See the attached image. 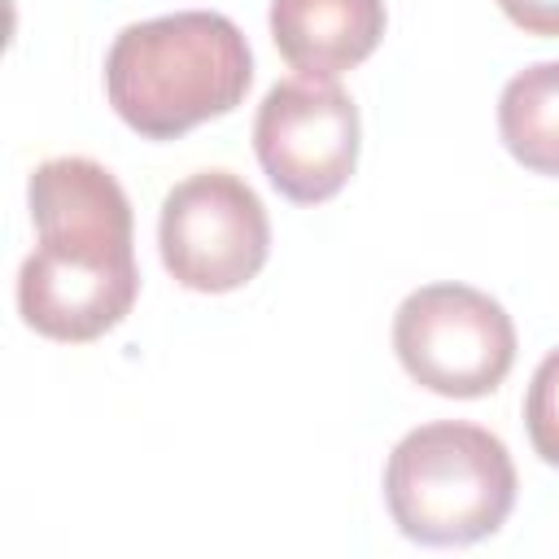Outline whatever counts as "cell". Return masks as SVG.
Here are the masks:
<instances>
[{
    "instance_id": "cell-1",
    "label": "cell",
    "mask_w": 559,
    "mask_h": 559,
    "mask_svg": "<svg viewBox=\"0 0 559 559\" xmlns=\"http://www.w3.org/2000/svg\"><path fill=\"white\" fill-rule=\"evenodd\" d=\"M253 83L240 26L210 9L131 22L105 52V96L144 140H179L231 114Z\"/></svg>"
},
{
    "instance_id": "cell-2",
    "label": "cell",
    "mask_w": 559,
    "mask_h": 559,
    "mask_svg": "<svg viewBox=\"0 0 559 559\" xmlns=\"http://www.w3.org/2000/svg\"><path fill=\"white\" fill-rule=\"evenodd\" d=\"M507 445L463 419L411 428L384 463V502L402 537L419 546H467L493 537L515 507Z\"/></svg>"
},
{
    "instance_id": "cell-3",
    "label": "cell",
    "mask_w": 559,
    "mask_h": 559,
    "mask_svg": "<svg viewBox=\"0 0 559 559\" xmlns=\"http://www.w3.org/2000/svg\"><path fill=\"white\" fill-rule=\"evenodd\" d=\"M135 293L140 266L131 227H39V245L17 271L22 323L66 345H83L118 328L131 314Z\"/></svg>"
},
{
    "instance_id": "cell-4",
    "label": "cell",
    "mask_w": 559,
    "mask_h": 559,
    "mask_svg": "<svg viewBox=\"0 0 559 559\" xmlns=\"http://www.w3.org/2000/svg\"><path fill=\"white\" fill-rule=\"evenodd\" d=\"M393 354L428 393L485 397L515 362V323L472 284H424L393 314Z\"/></svg>"
},
{
    "instance_id": "cell-5",
    "label": "cell",
    "mask_w": 559,
    "mask_h": 559,
    "mask_svg": "<svg viewBox=\"0 0 559 559\" xmlns=\"http://www.w3.org/2000/svg\"><path fill=\"white\" fill-rule=\"evenodd\" d=\"M157 245L175 284L192 293H231L266 266L271 218L240 175L197 170L166 192Z\"/></svg>"
},
{
    "instance_id": "cell-6",
    "label": "cell",
    "mask_w": 559,
    "mask_h": 559,
    "mask_svg": "<svg viewBox=\"0 0 559 559\" xmlns=\"http://www.w3.org/2000/svg\"><path fill=\"white\" fill-rule=\"evenodd\" d=\"M253 153L280 197L332 201L358 166V105L336 79H284L258 105Z\"/></svg>"
},
{
    "instance_id": "cell-7",
    "label": "cell",
    "mask_w": 559,
    "mask_h": 559,
    "mask_svg": "<svg viewBox=\"0 0 559 559\" xmlns=\"http://www.w3.org/2000/svg\"><path fill=\"white\" fill-rule=\"evenodd\" d=\"M384 0H271V39L306 79H341L384 39Z\"/></svg>"
},
{
    "instance_id": "cell-8",
    "label": "cell",
    "mask_w": 559,
    "mask_h": 559,
    "mask_svg": "<svg viewBox=\"0 0 559 559\" xmlns=\"http://www.w3.org/2000/svg\"><path fill=\"white\" fill-rule=\"evenodd\" d=\"M498 135L524 170L559 179V61H537L507 79L498 96Z\"/></svg>"
},
{
    "instance_id": "cell-9",
    "label": "cell",
    "mask_w": 559,
    "mask_h": 559,
    "mask_svg": "<svg viewBox=\"0 0 559 559\" xmlns=\"http://www.w3.org/2000/svg\"><path fill=\"white\" fill-rule=\"evenodd\" d=\"M524 428L533 441V454L550 467H559V349H550L524 393Z\"/></svg>"
},
{
    "instance_id": "cell-10",
    "label": "cell",
    "mask_w": 559,
    "mask_h": 559,
    "mask_svg": "<svg viewBox=\"0 0 559 559\" xmlns=\"http://www.w3.org/2000/svg\"><path fill=\"white\" fill-rule=\"evenodd\" d=\"M507 22H515L524 35L559 39V0H498Z\"/></svg>"
}]
</instances>
